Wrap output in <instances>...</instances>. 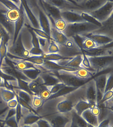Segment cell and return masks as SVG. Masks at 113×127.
Instances as JSON below:
<instances>
[{
	"label": "cell",
	"instance_id": "6da1fadb",
	"mask_svg": "<svg viewBox=\"0 0 113 127\" xmlns=\"http://www.w3.org/2000/svg\"><path fill=\"white\" fill-rule=\"evenodd\" d=\"M85 92L86 83L64 95L44 100L37 113L41 118L56 113L72 112L80 100H85Z\"/></svg>",
	"mask_w": 113,
	"mask_h": 127
},
{
	"label": "cell",
	"instance_id": "7a4b0ae2",
	"mask_svg": "<svg viewBox=\"0 0 113 127\" xmlns=\"http://www.w3.org/2000/svg\"><path fill=\"white\" fill-rule=\"evenodd\" d=\"M25 1L29 8L36 19L40 30L50 36L53 22L43 9L41 0H27Z\"/></svg>",
	"mask_w": 113,
	"mask_h": 127
},
{
	"label": "cell",
	"instance_id": "3957f363",
	"mask_svg": "<svg viewBox=\"0 0 113 127\" xmlns=\"http://www.w3.org/2000/svg\"><path fill=\"white\" fill-rule=\"evenodd\" d=\"M101 26L88 21L68 24L64 33L67 37H74L80 35L93 32Z\"/></svg>",
	"mask_w": 113,
	"mask_h": 127
},
{
	"label": "cell",
	"instance_id": "277c9868",
	"mask_svg": "<svg viewBox=\"0 0 113 127\" xmlns=\"http://www.w3.org/2000/svg\"><path fill=\"white\" fill-rule=\"evenodd\" d=\"M67 37L64 43L58 46L59 49L58 54L64 58H71L83 54L82 48L75 38L72 37Z\"/></svg>",
	"mask_w": 113,
	"mask_h": 127
},
{
	"label": "cell",
	"instance_id": "5b68a950",
	"mask_svg": "<svg viewBox=\"0 0 113 127\" xmlns=\"http://www.w3.org/2000/svg\"><path fill=\"white\" fill-rule=\"evenodd\" d=\"M85 55L89 61L91 67L96 71L97 74L113 68V56H93Z\"/></svg>",
	"mask_w": 113,
	"mask_h": 127
},
{
	"label": "cell",
	"instance_id": "8992f818",
	"mask_svg": "<svg viewBox=\"0 0 113 127\" xmlns=\"http://www.w3.org/2000/svg\"><path fill=\"white\" fill-rule=\"evenodd\" d=\"M85 12L101 24L113 16V1L107 0L105 3L95 10Z\"/></svg>",
	"mask_w": 113,
	"mask_h": 127
},
{
	"label": "cell",
	"instance_id": "52a82bcc",
	"mask_svg": "<svg viewBox=\"0 0 113 127\" xmlns=\"http://www.w3.org/2000/svg\"><path fill=\"white\" fill-rule=\"evenodd\" d=\"M72 111L56 113L41 118L48 121L52 127H70L72 122Z\"/></svg>",
	"mask_w": 113,
	"mask_h": 127
},
{
	"label": "cell",
	"instance_id": "ba28073f",
	"mask_svg": "<svg viewBox=\"0 0 113 127\" xmlns=\"http://www.w3.org/2000/svg\"><path fill=\"white\" fill-rule=\"evenodd\" d=\"M0 70L3 74L16 79H22L29 82L32 81L25 76L21 72L15 68L11 63L7 59L6 57L3 58L2 61L0 66Z\"/></svg>",
	"mask_w": 113,
	"mask_h": 127
},
{
	"label": "cell",
	"instance_id": "9c48e42d",
	"mask_svg": "<svg viewBox=\"0 0 113 127\" xmlns=\"http://www.w3.org/2000/svg\"><path fill=\"white\" fill-rule=\"evenodd\" d=\"M99 94L96 81L94 78L88 80L86 83L85 100L91 104L92 107L99 105Z\"/></svg>",
	"mask_w": 113,
	"mask_h": 127
},
{
	"label": "cell",
	"instance_id": "30bf717a",
	"mask_svg": "<svg viewBox=\"0 0 113 127\" xmlns=\"http://www.w3.org/2000/svg\"><path fill=\"white\" fill-rule=\"evenodd\" d=\"M61 17L63 18L68 24L88 21L87 14L83 11L77 10H68L60 11Z\"/></svg>",
	"mask_w": 113,
	"mask_h": 127
},
{
	"label": "cell",
	"instance_id": "8fae6325",
	"mask_svg": "<svg viewBox=\"0 0 113 127\" xmlns=\"http://www.w3.org/2000/svg\"><path fill=\"white\" fill-rule=\"evenodd\" d=\"M80 38L84 37L90 38L96 43L98 47H107L113 43V37L92 32L87 33L78 36Z\"/></svg>",
	"mask_w": 113,
	"mask_h": 127
},
{
	"label": "cell",
	"instance_id": "7c38bea8",
	"mask_svg": "<svg viewBox=\"0 0 113 127\" xmlns=\"http://www.w3.org/2000/svg\"><path fill=\"white\" fill-rule=\"evenodd\" d=\"M57 72L62 82L66 86L69 87L77 88L85 84L88 81L70 74L57 71Z\"/></svg>",
	"mask_w": 113,
	"mask_h": 127
},
{
	"label": "cell",
	"instance_id": "4fadbf2b",
	"mask_svg": "<svg viewBox=\"0 0 113 127\" xmlns=\"http://www.w3.org/2000/svg\"><path fill=\"white\" fill-rule=\"evenodd\" d=\"M107 0H73L81 10L90 12L95 10L105 3Z\"/></svg>",
	"mask_w": 113,
	"mask_h": 127
},
{
	"label": "cell",
	"instance_id": "5bb4252c",
	"mask_svg": "<svg viewBox=\"0 0 113 127\" xmlns=\"http://www.w3.org/2000/svg\"><path fill=\"white\" fill-rule=\"evenodd\" d=\"M21 9L27 26L32 29L40 30L36 19L29 8L25 0H22Z\"/></svg>",
	"mask_w": 113,
	"mask_h": 127
},
{
	"label": "cell",
	"instance_id": "9a60e30c",
	"mask_svg": "<svg viewBox=\"0 0 113 127\" xmlns=\"http://www.w3.org/2000/svg\"><path fill=\"white\" fill-rule=\"evenodd\" d=\"M41 118L39 115L22 106V116L19 123V127L24 125H33Z\"/></svg>",
	"mask_w": 113,
	"mask_h": 127
},
{
	"label": "cell",
	"instance_id": "2e32d148",
	"mask_svg": "<svg viewBox=\"0 0 113 127\" xmlns=\"http://www.w3.org/2000/svg\"><path fill=\"white\" fill-rule=\"evenodd\" d=\"M44 81V85L53 86L62 82L57 71H48L41 72L39 75Z\"/></svg>",
	"mask_w": 113,
	"mask_h": 127
},
{
	"label": "cell",
	"instance_id": "e0dca14e",
	"mask_svg": "<svg viewBox=\"0 0 113 127\" xmlns=\"http://www.w3.org/2000/svg\"><path fill=\"white\" fill-rule=\"evenodd\" d=\"M48 2L60 11L68 10H81L73 0H48ZM82 11V10H81Z\"/></svg>",
	"mask_w": 113,
	"mask_h": 127
},
{
	"label": "cell",
	"instance_id": "ac0fdd59",
	"mask_svg": "<svg viewBox=\"0 0 113 127\" xmlns=\"http://www.w3.org/2000/svg\"><path fill=\"white\" fill-rule=\"evenodd\" d=\"M83 54L93 56H113V47H97L90 50H83Z\"/></svg>",
	"mask_w": 113,
	"mask_h": 127
},
{
	"label": "cell",
	"instance_id": "d6986e66",
	"mask_svg": "<svg viewBox=\"0 0 113 127\" xmlns=\"http://www.w3.org/2000/svg\"><path fill=\"white\" fill-rule=\"evenodd\" d=\"M113 16H112L106 21L102 23L99 28L91 32L113 37Z\"/></svg>",
	"mask_w": 113,
	"mask_h": 127
},
{
	"label": "cell",
	"instance_id": "ffe728a7",
	"mask_svg": "<svg viewBox=\"0 0 113 127\" xmlns=\"http://www.w3.org/2000/svg\"><path fill=\"white\" fill-rule=\"evenodd\" d=\"M41 2L44 10L53 22L55 20L61 17L60 11L50 4L48 0H41Z\"/></svg>",
	"mask_w": 113,
	"mask_h": 127
},
{
	"label": "cell",
	"instance_id": "44dd1931",
	"mask_svg": "<svg viewBox=\"0 0 113 127\" xmlns=\"http://www.w3.org/2000/svg\"><path fill=\"white\" fill-rule=\"evenodd\" d=\"M9 37L5 32L0 26V66L7 54V44Z\"/></svg>",
	"mask_w": 113,
	"mask_h": 127
},
{
	"label": "cell",
	"instance_id": "7402d4cb",
	"mask_svg": "<svg viewBox=\"0 0 113 127\" xmlns=\"http://www.w3.org/2000/svg\"><path fill=\"white\" fill-rule=\"evenodd\" d=\"M57 71L74 75L81 79L88 80L91 79L92 75L87 70L84 68H79L75 70H67L63 69H59Z\"/></svg>",
	"mask_w": 113,
	"mask_h": 127
},
{
	"label": "cell",
	"instance_id": "603a6c76",
	"mask_svg": "<svg viewBox=\"0 0 113 127\" xmlns=\"http://www.w3.org/2000/svg\"><path fill=\"white\" fill-rule=\"evenodd\" d=\"M81 116L88 125L93 127H99V123L98 116L93 115L91 112V109H88L84 111Z\"/></svg>",
	"mask_w": 113,
	"mask_h": 127
},
{
	"label": "cell",
	"instance_id": "cb8c5ba5",
	"mask_svg": "<svg viewBox=\"0 0 113 127\" xmlns=\"http://www.w3.org/2000/svg\"><path fill=\"white\" fill-rule=\"evenodd\" d=\"M108 73L100 74L94 78L96 82L98 94L101 95V100L103 97L107 82Z\"/></svg>",
	"mask_w": 113,
	"mask_h": 127
},
{
	"label": "cell",
	"instance_id": "d4e9b609",
	"mask_svg": "<svg viewBox=\"0 0 113 127\" xmlns=\"http://www.w3.org/2000/svg\"><path fill=\"white\" fill-rule=\"evenodd\" d=\"M44 85V81L39 75L36 79L32 80L29 82V86L31 91L35 95L38 96Z\"/></svg>",
	"mask_w": 113,
	"mask_h": 127
},
{
	"label": "cell",
	"instance_id": "484cf974",
	"mask_svg": "<svg viewBox=\"0 0 113 127\" xmlns=\"http://www.w3.org/2000/svg\"><path fill=\"white\" fill-rule=\"evenodd\" d=\"M50 38L53 40L58 46H59L64 43L68 37L64 33L58 31L53 27L50 32Z\"/></svg>",
	"mask_w": 113,
	"mask_h": 127
},
{
	"label": "cell",
	"instance_id": "4316f807",
	"mask_svg": "<svg viewBox=\"0 0 113 127\" xmlns=\"http://www.w3.org/2000/svg\"><path fill=\"white\" fill-rule=\"evenodd\" d=\"M93 108L91 104L85 100H81L77 103L74 107L73 110L77 115L81 116L84 111L87 109Z\"/></svg>",
	"mask_w": 113,
	"mask_h": 127
},
{
	"label": "cell",
	"instance_id": "83f0119b",
	"mask_svg": "<svg viewBox=\"0 0 113 127\" xmlns=\"http://www.w3.org/2000/svg\"><path fill=\"white\" fill-rule=\"evenodd\" d=\"M17 69L19 71L21 72L25 76L31 80L36 79L39 76L41 72V71L40 70L37 68L36 67L29 68V69L23 70Z\"/></svg>",
	"mask_w": 113,
	"mask_h": 127
},
{
	"label": "cell",
	"instance_id": "f1b7e54d",
	"mask_svg": "<svg viewBox=\"0 0 113 127\" xmlns=\"http://www.w3.org/2000/svg\"><path fill=\"white\" fill-rule=\"evenodd\" d=\"M68 23L63 18H59L53 22V27L58 31L64 33L66 30Z\"/></svg>",
	"mask_w": 113,
	"mask_h": 127
},
{
	"label": "cell",
	"instance_id": "f546056e",
	"mask_svg": "<svg viewBox=\"0 0 113 127\" xmlns=\"http://www.w3.org/2000/svg\"><path fill=\"white\" fill-rule=\"evenodd\" d=\"M34 33L38 40L39 48L43 53V54H46L48 53L50 39L41 37L35 33Z\"/></svg>",
	"mask_w": 113,
	"mask_h": 127
},
{
	"label": "cell",
	"instance_id": "4dcf8cb0",
	"mask_svg": "<svg viewBox=\"0 0 113 127\" xmlns=\"http://www.w3.org/2000/svg\"><path fill=\"white\" fill-rule=\"evenodd\" d=\"M0 92L2 99L7 103L16 98L15 94L13 91L5 87H0Z\"/></svg>",
	"mask_w": 113,
	"mask_h": 127
},
{
	"label": "cell",
	"instance_id": "1f68e13d",
	"mask_svg": "<svg viewBox=\"0 0 113 127\" xmlns=\"http://www.w3.org/2000/svg\"><path fill=\"white\" fill-rule=\"evenodd\" d=\"M81 38L82 39L83 50H90L98 47L96 43L90 38L84 37Z\"/></svg>",
	"mask_w": 113,
	"mask_h": 127
},
{
	"label": "cell",
	"instance_id": "d6a6232c",
	"mask_svg": "<svg viewBox=\"0 0 113 127\" xmlns=\"http://www.w3.org/2000/svg\"><path fill=\"white\" fill-rule=\"evenodd\" d=\"M13 91L19 98L25 101L31 106L32 99V95L28 92L20 89H14Z\"/></svg>",
	"mask_w": 113,
	"mask_h": 127
},
{
	"label": "cell",
	"instance_id": "836d02e7",
	"mask_svg": "<svg viewBox=\"0 0 113 127\" xmlns=\"http://www.w3.org/2000/svg\"><path fill=\"white\" fill-rule=\"evenodd\" d=\"M80 68H84L87 70L93 76L97 74L96 71L91 67L88 59L84 54L82 61L80 64Z\"/></svg>",
	"mask_w": 113,
	"mask_h": 127
},
{
	"label": "cell",
	"instance_id": "e575fe53",
	"mask_svg": "<svg viewBox=\"0 0 113 127\" xmlns=\"http://www.w3.org/2000/svg\"><path fill=\"white\" fill-rule=\"evenodd\" d=\"M44 100L40 96L37 95L32 96L31 106L36 111H37L42 107Z\"/></svg>",
	"mask_w": 113,
	"mask_h": 127
},
{
	"label": "cell",
	"instance_id": "d590c367",
	"mask_svg": "<svg viewBox=\"0 0 113 127\" xmlns=\"http://www.w3.org/2000/svg\"><path fill=\"white\" fill-rule=\"evenodd\" d=\"M72 113V120L79 127H88V124L81 116L77 115L73 110Z\"/></svg>",
	"mask_w": 113,
	"mask_h": 127
},
{
	"label": "cell",
	"instance_id": "8d00e7d4",
	"mask_svg": "<svg viewBox=\"0 0 113 127\" xmlns=\"http://www.w3.org/2000/svg\"><path fill=\"white\" fill-rule=\"evenodd\" d=\"M18 87L17 89H20L28 92L33 96L35 95L30 89L29 84V82L22 79H17Z\"/></svg>",
	"mask_w": 113,
	"mask_h": 127
},
{
	"label": "cell",
	"instance_id": "74e56055",
	"mask_svg": "<svg viewBox=\"0 0 113 127\" xmlns=\"http://www.w3.org/2000/svg\"><path fill=\"white\" fill-rule=\"evenodd\" d=\"M41 57L44 60L51 62L56 61L63 58L58 53L43 54Z\"/></svg>",
	"mask_w": 113,
	"mask_h": 127
},
{
	"label": "cell",
	"instance_id": "f35d334b",
	"mask_svg": "<svg viewBox=\"0 0 113 127\" xmlns=\"http://www.w3.org/2000/svg\"><path fill=\"white\" fill-rule=\"evenodd\" d=\"M113 71H112L108 73L107 82H106L104 93L113 89Z\"/></svg>",
	"mask_w": 113,
	"mask_h": 127
},
{
	"label": "cell",
	"instance_id": "ab89813d",
	"mask_svg": "<svg viewBox=\"0 0 113 127\" xmlns=\"http://www.w3.org/2000/svg\"><path fill=\"white\" fill-rule=\"evenodd\" d=\"M10 108L8 106V103L2 99L0 92V117L6 114Z\"/></svg>",
	"mask_w": 113,
	"mask_h": 127
},
{
	"label": "cell",
	"instance_id": "60d3db41",
	"mask_svg": "<svg viewBox=\"0 0 113 127\" xmlns=\"http://www.w3.org/2000/svg\"><path fill=\"white\" fill-rule=\"evenodd\" d=\"M59 50V47L58 45L53 40L50 38L48 53L47 54L58 53Z\"/></svg>",
	"mask_w": 113,
	"mask_h": 127
},
{
	"label": "cell",
	"instance_id": "b9f144b4",
	"mask_svg": "<svg viewBox=\"0 0 113 127\" xmlns=\"http://www.w3.org/2000/svg\"><path fill=\"white\" fill-rule=\"evenodd\" d=\"M32 126L33 127H52L48 121L43 118L39 119Z\"/></svg>",
	"mask_w": 113,
	"mask_h": 127
},
{
	"label": "cell",
	"instance_id": "7bdbcfd3",
	"mask_svg": "<svg viewBox=\"0 0 113 127\" xmlns=\"http://www.w3.org/2000/svg\"><path fill=\"white\" fill-rule=\"evenodd\" d=\"M34 64L41 65L44 62V60L42 59L41 56H33L25 59Z\"/></svg>",
	"mask_w": 113,
	"mask_h": 127
},
{
	"label": "cell",
	"instance_id": "ee69618b",
	"mask_svg": "<svg viewBox=\"0 0 113 127\" xmlns=\"http://www.w3.org/2000/svg\"><path fill=\"white\" fill-rule=\"evenodd\" d=\"M15 94L16 95V97L18 102L19 103V104H20V105H21L22 107H24V108H26V109H28L29 110L32 111V112H33V113H35V114L38 115L36 111L33 108L29 105V104H28V103H27V102H26L25 101H24V100H22V99H21V98H19V97L18 96L16 95V94Z\"/></svg>",
	"mask_w": 113,
	"mask_h": 127
},
{
	"label": "cell",
	"instance_id": "f6af8a7d",
	"mask_svg": "<svg viewBox=\"0 0 113 127\" xmlns=\"http://www.w3.org/2000/svg\"><path fill=\"white\" fill-rule=\"evenodd\" d=\"M4 123L10 127H19L15 115L7 119Z\"/></svg>",
	"mask_w": 113,
	"mask_h": 127
},
{
	"label": "cell",
	"instance_id": "bcb514c9",
	"mask_svg": "<svg viewBox=\"0 0 113 127\" xmlns=\"http://www.w3.org/2000/svg\"><path fill=\"white\" fill-rule=\"evenodd\" d=\"M16 109V118L17 121L18 125L21 119L22 116V106L19 103H18Z\"/></svg>",
	"mask_w": 113,
	"mask_h": 127
},
{
	"label": "cell",
	"instance_id": "7dc6e473",
	"mask_svg": "<svg viewBox=\"0 0 113 127\" xmlns=\"http://www.w3.org/2000/svg\"><path fill=\"white\" fill-rule=\"evenodd\" d=\"M113 89H112L110 91H109L104 93L103 97L102 99H101L100 101L102 102V103L106 100H108L113 97Z\"/></svg>",
	"mask_w": 113,
	"mask_h": 127
},
{
	"label": "cell",
	"instance_id": "c3c4849f",
	"mask_svg": "<svg viewBox=\"0 0 113 127\" xmlns=\"http://www.w3.org/2000/svg\"><path fill=\"white\" fill-rule=\"evenodd\" d=\"M113 97L103 102L105 108L113 109Z\"/></svg>",
	"mask_w": 113,
	"mask_h": 127
},
{
	"label": "cell",
	"instance_id": "681fc988",
	"mask_svg": "<svg viewBox=\"0 0 113 127\" xmlns=\"http://www.w3.org/2000/svg\"><path fill=\"white\" fill-rule=\"evenodd\" d=\"M32 30L35 33L39 36L46 38H50V36L49 35L41 30L37 29H32Z\"/></svg>",
	"mask_w": 113,
	"mask_h": 127
},
{
	"label": "cell",
	"instance_id": "f907efd6",
	"mask_svg": "<svg viewBox=\"0 0 113 127\" xmlns=\"http://www.w3.org/2000/svg\"><path fill=\"white\" fill-rule=\"evenodd\" d=\"M18 104V102L16 98L15 99H13L8 102V106L10 108H16Z\"/></svg>",
	"mask_w": 113,
	"mask_h": 127
},
{
	"label": "cell",
	"instance_id": "816d5d0a",
	"mask_svg": "<svg viewBox=\"0 0 113 127\" xmlns=\"http://www.w3.org/2000/svg\"><path fill=\"white\" fill-rule=\"evenodd\" d=\"M16 109L15 108H10L8 110L7 116L5 121L7 120L9 118H11L13 116H15L16 115Z\"/></svg>",
	"mask_w": 113,
	"mask_h": 127
},
{
	"label": "cell",
	"instance_id": "f5cc1de1",
	"mask_svg": "<svg viewBox=\"0 0 113 127\" xmlns=\"http://www.w3.org/2000/svg\"><path fill=\"white\" fill-rule=\"evenodd\" d=\"M91 110L92 114L95 116H98L100 114V108H99L98 106H96L92 108Z\"/></svg>",
	"mask_w": 113,
	"mask_h": 127
},
{
	"label": "cell",
	"instance_id": "db71d44e",
	"mask_svg": "<svg viewBox=\"0 0 113 127\" xmlns=\"http://www.w3.org/2000/svg\"><path fill=\"white\" fill-rule=\"evenodd\" d=\"M5 79L3 77L0 76V87H4Z\"/></svg>",
	"mask_w": 113,
	"mask_h": 127
},
{
	"label": "cell",
	"instance_id": "11a10c76",
	"mask_svg": "<svg viewBox=\"0 0 113 127\" xmlns=\"http://www.w3.org/2000/svg\"><path fill=\"white\" fill-rule=\"evenodd\" d=\"M70 127H79V126H78L76 124V123H75V122H74V121L72 120V124H71V126Z\"/></svg>",
	"mask_w": 113,
	"mask_h": 127
},
{
	"label": "cell",
	"instance_id": "9f6ffc18",
	"mask_svg": "<svg viewBox=\"0 0 113 127\" xmlns=\"http://www.w3.org/2000/svg\"><path fill=\"white\" fill-rule=\"evenodd\" d=\"M20 127H33L32 125H24Z\"/></svg>",
	"mask_w": 113,
	"mask_h": 127
},
{
	"label": "cell",
	"instance_id": "6f0895ef",
	"mask_svg": "<svg viewBox=\"0 0 113 127\" xmlns=\"http://www.w3.org/2000/svg\"><path fill=\"white\" fill-rule=\"evenodd\" d=\"M3 73H2V72H1V71L0 70V76L3 77Z\"/></svg>",
	"mask_w": 113,
	"mask_h": 127
},
{
	"label": "cell",
	"instance_id": "680465c9",
	"mask_svg": "<svg viewBox=\"0 0 113 127\" xmlns=\"http://www.w3.org/2000/svg\"><path fill=\"white\" fill-rule=\"evenodd\" d=\"M3 127H8V126H7V125H6V124H5L4 126Z\"/></svg>",
	"mask_w": 113,
	"mask_h": 127
}]
</instances>
